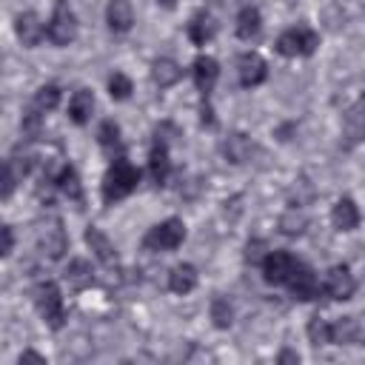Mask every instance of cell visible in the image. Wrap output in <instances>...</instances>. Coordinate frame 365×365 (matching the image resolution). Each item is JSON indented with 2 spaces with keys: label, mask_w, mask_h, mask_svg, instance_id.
<instances>
[{
  "label": "cell",
  "mask_w": 365,
  "mask_h": 365,
  "mask_svg": "<svg viewBox=\"0 0 365 365\" xmlns=\"http://www.w3.org/2000/svg\"><path fill=\"white\" fill-rule=\"evenodd\" d=\"M317 46H319V34L302 23L285 29L274 43L277 54H282V57H311L317 51Z\"/></svg>",
  "instance_id": "obj_4"
},
{
  "label": "cell",
  "mask_w": 365,
  "mask_h": 365,
  "mask_svg": "<svg viewBox=\"0 0 365 365\" xmlns=\"http://www.w3.org/2000/svg\"><path fill=\"white\" fill-rule=\"evenodd\" d=\"M200 123H202V125H214V108H211V100H202V106H200Z\"/></svg>",
  "instance_id": "obj_34"
},
{
  "label": "cell",
  "mask_w": 365,
  "mask_h": 365,
  "mask_svg": "<svg viewBox=\"0 0 365 365\" xmlns=\"http://www.w3.org/2000/svg\"><path fill=\"white\" fill-rule=\"evenodd\" d=\"M151 80H154L157 88H171L182 80V68L171 57H157L151 63Z\"/></svg>",
  "instance_id": "obj_24"
},
{
  "label": "cell",
  "mask_w": 365,
  "mask_h": 365,
  "mask_svg": "<svg viewBox=\"0 0 365 365\" xmlns=\"http://www.w3.org/2000/svg\"><path fill=\"white\" fill-rule=\"evenodd\" d=\"M140 185V168L134 163H128V157H114L103 174V182H100V194H103V202L111 205V202H120L125 200L128 194H134Z\"/></svg>",
  "instance_id": "obj_1"
},
{
  "label": "cell",
  "mask_w": 365,
  "mask_h": 365,
  "mask_svg": "<svg viewBox=\"0 0 365 365\" xmlns=\"http://www.w3.org/2000/svg\"><path fill=\"white\" fill-rule=\"evenodd\" d=\"M14 34L26 48H37L43 43V37H46V29H43V23H40V17L34 11H20L14 17Z\"/></svg>",
  "instance_id": "obj_15"
},
{
  "label": "cell",
  "mask_w": 365,
  "mask_h": 365,
  "mask_svg": "<svg viewBox=\"0 0 365 365\" xmlns=\"http://www.w3.org/2000/svg\"><path fill=\"white\" fill-rule=\"evenodd\" d=\"M237 80L242 88H257L268 80V63L257 51H242L237 60Z\"/></svg>",
  "instance_id": "obj_9"
},
{
  "label": "cell",
  "mask_w": 365,
  "mask_h": 365,
  "mask_svg": "<svg viewBox=\"0 0 365 365\" xmlns=\"http://www.w3.org/2000/svg\"><path fill=\"white\" fill-rule=\"evenodd\" d=\"M31 299H34V308L40 314V319L51 328V331H60L66 325V302H63V291L57 282L51 279H40L31 291Z\"/></svg>",
  "instance_id": "obj_2"
},
{
  "label": "cell",
  "mask_w": 365,
  "mask_h": 365,
  "mask_svg": "<svg viewBox=\"0 0 365 365\" xmlns=\"http://www.w3.org/2000/svg\"><path fill=\"white\" fill-rule=\"evenodd\" d=\"M305 334H308V342H311L314 348H319V345H331V322L322 319V317H311Z\"/></svg>",
  "instance_id": "obj_30"
},
{
  "label": "cell",
  "mask_w": 365,
  "mask_h": 365,
  "mask_svg": "<svg viewBox=\"0 0 365 365\" xmlns=\"http://www.w3.org/2000/svg\"><path fill=\"white\" fill-rule=\"evenodd\" d=\"M77 29H80V23H77V14H74L71 3H68V0H54L51 17H48V23H46V37H48V43L57 46V48L71 46V43L77 40Z\"/></svg>",
  "instance_id": "obj_3"
},
{
  "label": "cell",
  "mask_w": 365,
  "mask_h": 365,
  "mask_svg": "<svg viewBox=\"0 0 365 365\" xmlns=\"http://www.w3.org/2000/svg\"><path fill=\"white\" fill-rule=\"evenodd\" d=\"M97 143L100 148L106 151V157H123L125 154V143H123V131L114 120H103L100 128H97Z\"/></svg>",
  "instance_id": "obj_21"
},
{
  "label": "cell",
  "mask_w": 365,
  "mask_h": 365,
  "mask_svg": "<svg viewBox=\"0 0 365 365\" xmlns=\"http://www.w3.org/2000/svg\"><path fill=\"white\" fill-rule=\"evenodd\" d=\"M60 97H63L60 86H57V83H46V86H40V88L34 91V106L46 114V111H54V108L60 106Z\"/></svg>",
  "instance_id": "obj_28"
},
{
  "label": "cell",
  "mask_w": 365,
  "mask_h": 365,
  "mask_svg": "<svg viewBox=\"0 0 365 365\" xmlns=\"http://www.w3.org/2000/svg\"><path fill=\"white\" fill-rule=\"evenodd\" d=\"M268 245L262 242V240H248L245 242V262H251V265H262V259H265V251Z\"/></svg>",
  "instance_id": "obj_32"
},
{
  "label": "cell",
  "mask_w": 365,
  "mask_h": 365,
  "mask_svg": "<svg viewBox=\"0 0 365 365\" xmlns=\"http://www.w3.org/2000/svg\"><path fill=\"white\" fill-rule=\"evenodd\" d=\"M331 345H365V328L356 317H339L331 322Z\"/></svg>",
  "instance_id": "obj_16"
},
{
  "label": "cell",
  "mask_w": 365,
  "mask_h": 365,
  "mask_svg": "<svg viewBox=\"0 0 365 365\" xmlns=\"http://www.w3.org/2000/svg\"><path fill=\"white\" fill-rule=\"evenodd\" d=\"M251 151H254V145H251V140H248L242 131L228 134V137H225V143H222V154H225V160H228V163H234V165L245 163V160L251 157Z\"/></svg>",
  "instance_id": "obj_25"
},
{
  "label": "cell",
  "mask_w": 365,
  "mask_h": 365,
  "mask_svg": "<svg viewBox=\"0 0 365 365\" xmlns=\"http://www.w3.org/2000/svg\"><path fill=\"white\" fill-rule=\"evenodd\" d=\"M106 23L114 34H125L134 26V9L131 0H108L106 6Z\"/></svg>",
  "instance_id": "obj_19"
},
{
  "label": "cell",
  "mask_w": 365,
  "mask_h": 365,
  "mask_svg": "<svg viewBox=\"0 0 365 365\" xmlns=\"http://www.w3.org/2000/svg\"><path fill=\"white\" fill-rule=\"evenodd\" d=\"M277 362H299V354H294V351H279V356H277Z\"/></svg>",
  "instance_id": "obj_35"
},
{
  "label": "cell",
  "mask_w": 365,
  "mask_h": 365,
  "mask_svg": "<svg viewBox=\"0 0 365 365\" xmlns=\"http://www.w3.org/2000/svg\"><path fill=\"white\" fill-rule=\"evenodd\" d=\"M148 174H151V182L157 188H163L171 177V154H168V140L163 137H154L151 140V148H148Z\"/></svg>",
  "instance_id": "obj_11"
},
{
  "label": "cell",
  "mask_w": 365,
  "mask_h": 365,
  "mask_svg": "<svg viewBox=\"0 0 365 365\" xmlns=\"http://www.w3.org/2000/svg\"><path fill=\"white\" fill-rule=\"evenodd\" d=\"M185 34H188V40H191L194 46H205V43H211L214 34H217L214 14H211L208 9H197V11L191 14V20L185 23Z\"/></svg>",
  "instance_id": "obj_17"
},
{
  "label": "cell",
  "mask_w": 365,
  "mask_h": 365,
  "mask_svg": "<svg viewBox=\"0 0 365 365\" xmlns=\"http://www.w3.org/2000/svg\"><path fill=\"white\" fill-rule=\"evenodd\" d=\"M208 317H211L214 328L228 331V328L234 325V305L228 302V297L214 294V299H211V305H208Z\"/></svg>",
  "instance_id": "obj_27"
},
{
  "label": "cell",
  "mask_w": 365,
  "mask_h": 365,
  "mask_svg": "<svg viewBox=\"0 0 365 365\" xmlns=\"http://www.w3.org/2000/svg\"><path fill=\"white\" fill-rule=\"evenodd\" d=\"M37 248H40V254L48 257V259H60V257L68 251V237H66L60 220H54V222H48V225L40 228V234H37Z\"/></svg>",
  "instance_id": "obj_13"
},
{
  "label": "cell",
  "mask_w": 365,
  "mask_h": 365,
  "mask_svg": "<svg viewBox=\"0 0 365 365\" xmlns=\"http://www.w3.org/2000/svg\"><path fill=\"white\" fill-rule=\"evenodd\" d=\"M94 106H97L94 91L77 88V91L68 97V120H71L74 125H86V123L91 120V114H94Z\"/></svg>",
  "instance_id": "obj_20"
},
{
  "label": "cell",
  "mask_w": 365,
  "mask_h": 365,
  "mask_svg": "<svg viewBox=\"0 0 365 365\" xmlns=\"http://www.w3.org/2000/svg\"><path fill=\"white\" fill-rule=\"evenodd\" d=\"M157 3H160V6H165V9H171V6L177 3V0H157Z\"/></svg>",
  "instance_id": "obj_37"
},
{
  "label": "cell",
  "mask_w": 365,
  "mask_h": 365,
  "mask_svg": "<svg viewBox=\"0 0 365 365\" xmlns=\"http://www.w3.org/2000/svg\"><path fill=\"white\" fill-rule=\"evenodd\" d=\"M354 291H356V279H354V274H351V268L345 262H336V265H331L325 271V277H322V294L328 299L345 302V299L354 297Z\"/></svg>",
  "instance_id": "obj_8"
},
{
  "label": "cell",
  "mask_w": 365,
  "mask_h": 365,
  "mask_svg": "<svg viewBox=\"0 0 365 365\" xmlns=\"http://www.w3.org/2000/svg\"><path fill=\"white\" fill-rule=\"evenodd\" d=\"M23 359H34V362H46V356H40V354H34V351H26V354H20V362Z\"/></svg>",
  "instance_id": "obj_36"
},
{
  "label": "cell",
  "mask_w": 365,
  "mask_h": 365,
  "mask_svg": "<svg viewBox=\"0 0 365 365\" xmlns=\"http://www.w3.org/2000/svg\"><path fill=\"white\" fill-rule=\"evenodd\" d=\"M51 182H54V188H57L63 197H68L71 202H77V205H83V202H86L80 174H77V168H74L71 163H63V165L51 174Z\"/></svg>",
  "instance_id": "obj_14"
},
{
  "label": "cell",
  "mask_w": 365,
  "mask_h": 365,
  "mask_svg": "<svg viewBox=\"0 0 365 365\" xmlns=\"http://www.w3.org/2000/svg\"><path fill=\"white\" fill-rule=\"evenodd\" d=\"M66 282H68L74 291H86L88 285H94V268L88 265V259L74 257V259L66 265Z\"/></svg>",
  "instance_id": "obj_26"
},
{
  "label": "cell",
  "mask_w": 365,
  "mask_h": 365,
  "mask_svg": "<svg viewBox=\"0 0 365 365\" xmlns=\"http://www.w3.org/2000/svg\"><path fill=\"white\" fill-rule=\"evenodd\" d=\"M191 77H194V86H197L200 97L211 100V91L220 80V63L211 54H197L194 63H191Z\"/></svg>",
  "instance_id": "obj_10"
},
{
  "label": "cell",
  "mask_w": 365,
  "mask_h": 365,
  "mask_svg": "<svg viewBox=\"0 0 365 365\" xmlns=\"http://www.w3.org/2000/svg\"><path fill=\"white\" fill-rule=\"evenodd\" d=\"M331 225L336 231H342V234H348V231H354L359 225V208H356V202L351 197H339L331 205Z\"/></svg>",
  "instance_id": "obj_18"
},
{
  "label": "cell",
  "mask_w": 365,
  "mask_h": 365,
  "mask_svg": "<svg viewBox=\"0 0 365 365\" xmlns=\"http://www.w3.org/2000/svg\"><path fill=\"white\" fill-rule=\"evenodd\" d=\"M234 31H237V37L240 40H254L259 31H262V14H259V9L257 6H242L240 11H237V20H234Z\"/></svg>",
  "instance_id": "obj_22"
},
{
  "label": "cell",
  "mask_w": 365,
  "mask_h": 365,
  "mask_svg": "<svg viewBox=\"0 0 365 365\" xmlns=\"http://www.w3.org/2000/svg\"><path fill=\"white\" fill-rule=\"evenodd\" d=\"M0 234H3V245H0V257L6 259V257H11V251H14V231H11V225H3V228H0Z\"/></svg>",
  "instance_id": "obj_33"
},
{
  "label": "cell",
  "mask_w": 365,
  "mask_h": 365,
  "mask_svg": "<svg viewBox=\"0 0 365 365\" xmlns=\"http://www.w3.org/2000/svg\"><path fill=\"white\" fill-rule=\"evenodd\" d=\"M185 242V222L180 217H168L157 225H151L143 237L145 251H177Z\"/></svg>",
  "instance_id": "obj_5"
},
{
  "label": "cell",
  "mask_w": 365,
  "mask_h": 365,
  "mask_svg": "<svg viewBox=\"0 0 365 365\" xmlns=\"http://www.w3.org/2000/svg\"><path fill=\"white\" fill-rule=\"evenodd\" d=\"M297 262H299V257H294L291 251L274 248V251L265 254V259H262V265H259V268H262V279H265L268 285H285L288 277L294 274Z\"/></svg>",
  "instance_id": "obj_7"
},
{
  "label": "cell",
  "mask_w": 365,
  "mask_h": 365,
  "mask_svg": "<svg viewBox=\"0 0 365 365\" xmlns=\"http://www.w3.org/2000/svg\"><path fill=\"white\" fill-rule=\"evenodd\" d=\"M131 91H134V83H131L128 74L114 71V74L108 77V97H111V100H117V103H120V100H128Z\"/></svg>",
  "instance_id": "obj_31"
},
{
  "label": "cell",
  "mask_w": 365,
  "mask_h": 365,
  "mask_svg": "<svg viewBox=\"0 0 365 365\" xmlns=\"http://www.w3.org/2000/svg\"><path fill=\"white\" fill-rule=\"evenodd\" d=\"M285 288H288V294H291L294 299H299V302H314V299L322 294V285H319L317 271H314L308 262H302V259L297 262V268H294V274L288 277Z\"/></svg>",
  "instance_id": "obj_6"
},
{
  "label": "cell",
  "mask_w": 365,
  "mask_h": 365,
  "mask_svg": "<svg viewBox=\"0 0 365 365\" xmlns=\"http://www.w3.org/2000/svg\"><path fill=\"white\" fill-rule=\"evenodd\" d=\"M305 225H308V220H305V214H302L299 208H285V214L279 217V231H282L285 237H299V234H305Z\"/></svg>",
  "instance_id": "obj_29"
},
{
  "label": "cell",
  "mask_w": 365,
  "mask_h": 365,
  "mask_svg": "<svg viewBox=\"0 0 365 365\" xmlns=\"http://www.w3.org/2000/svg\"><path fill=\"white\" fill-rule=\"evenodd\" d=\"M194 288H197V268H194L191 262H180V265H174V268L168 271V291H171V294L185 297V294H191Z\"/></svg>",
  "instance_id": "obj_23"
},
{
  "label": "cell",
  "mask_w": 365,
  "mask_h": 365,
  "mask_svg": "<svg viewBox=\"0 0 365 365\" xmlns=\"http://www.w3.org/2000/svg\"><path fill=\"white\" fill-rule=\"evenodd\" d=\"M86 245H88V251L94 254V259L100 262V265H106V268H117L120 265V254H117V245L97 228V225H88L86 228Z\"/></svg>",
  "instance_id": "obj_12"
}]
</instances>
